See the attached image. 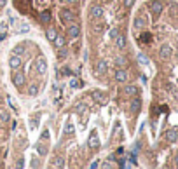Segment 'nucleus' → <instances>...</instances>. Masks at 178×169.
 Listing matches in <instances>:
<instances>
[{"label": "nucleus", "mask_w": 178, "mask_h": 169, "mask_svg": "<svg viewBox=\"0 0 178 169\" xmlns=\"http://www.w3.org/2000/svg\"><path fill=\"white\" fill-rule=\"evenodd\" d=\"M59 19H61V23H65V25H68V23H72V21H75V14L72 12L70 9H61L59 11Z\"/></svg>", "instance_id": "1"}, {"label": "nucleus", "mask_w": 178, "mask_h": 169, "mask_svg": "<svg viewBox=\"0 0 178 169\" xmlns=\"http://www.w3.org/2000/svg\"><path fill=\"white\" fill-rule=\"evenodd\" d=\"M21 65H23L21 56H18V54H11V58H9V66H11V70H19Z\"/></svg>", "instance_id": "2"}, {"label": "nucleus", "mask_w": 178, "mask_h": 169, "mask_svg": "<svg viewBox=\"0 0 178 169\" xmlns=\"http://www.w3.org/2000/svg\"><path fill=\"white\" fill-rule=\"evenodd\" d=\"M66 35H70L72 38H77L80 35V26L75 25V23H68V26H66Z\"/></svg>", "instance_id": "3"}, {"label": "nucleus", "mask_w": 178, "mask_h": 169, "mask_svg": "<svg viewBox=\"0 0 178 169\" xmlns=\"http://www.w3.org/2000/svg\"><path fill=\"white\" fill-rule=\"evenodd\" d=\"M35 70L39 71V73H45V71H47V61H45L44 58H39V59H37Z\"/></svg>", "instance_id": "4"}, {"label": "nucleus", "mask_w": 178, "mask_h": 169, "mask_svg": "<svg viewBox=\"0 0 178 169\" xmlns=\"http://www.w3.org/2000/svg\"><path fill=\"white\" fill-rule=\"evenodd\" d=\"M128 71L126 70H122V68H119V70H115V80L117 82H126L128 80Z\"/></svg>", "instance_id": "5"}, {"label": "nucleus", "mask_w": 178, "mask_h": 169, "mask_svg": "<svg viewBox=\"0 0 178 169\" xmlns=\"http://www.w3.org/2000/svg\"><path fill=\"white\" fill-rule=\"evenodd\" d=\"M25 80H26V78H25V75H23V73H16L14 77H12V82H14V85H16V87H19V89H21L23 85H25Z\"/></svg>", "instance_id": "6"}, {"label": "nucleus", "mask_w": 178, "mask_h": 169, "mask_svg": "<svg viewBox=\"0 0 178 169\" xmlns=\"http://www.w3.org/2000/svg\"><path fill=\"white\" fill-rule=\"evenodd\" d=\"M115 45H117V49H124L126 47V35L117 33V37H115Z\"/></svg>", "instance_id": "7"}, {"label": "nucleus", "mask_w": 178, "mask_h": 169, "mask_svg": "<svg viewBox=\"0 0 178 169\" xmlns=\"http://www.w3.org/2000/svg\"><path fill=\"white\" fill-rule=\"evenodd\" d=\"M91 16H93L94 19H100L101 16H103V9H101L100 5H93V7H91Z\"/></svg>", "instance_id": "8"}, {"label": "nucleus", "mask_w": 178, "mask_h": 169, "mask_svg": "<svg viewBox=\"0 0 178 169\" xmlns=\"http://www.w3.org/2000/svg\"><path fill=\"white\" fill-rule=\"evenodd\" d=\"M52 44H54V47H65V44H66V40H65V37L63 35H56V38L52 40Z\"/></svg>", "instance_id": "9"}, {"label": "nucleus", "mask_w": 178, "mask_h": 169, "mask_svg": "<svg viewBox=\"0 0 178 169\" xmlns=\"http://www.w3.org/2000/svg\"><path fill=\"white\" fill-rule=\"evenodd\" d=\"M30 31V25L28 23H21L18 28H16V33H28Z\"/></svg>", "instance_id": "10"}, {"label": "nucleus", "mask_w": 178, "mask_h": 169, "mask_svg": "<svg viewBox=\"0 0 178 169\" xmlns=\"http://www.w3.org/2000/svg\"><path fill=\"white\" fill-rule=\"evenodd\" d=\"M87 145H89L91 148H96V147H98V136H96L94 133L89 136V141H87Z\"/></svg>", "instance_id": "11"}, {"label": "nucleus", "mask_w": 178, "mask_h": 169, "mask_svg": "<svg viewBox=\"0 0 178 169\" xmlns=\"http://www.w3.org/2000/svg\"><path fill=\"white\" fill-rule=\"evenodd\" d=\"M9 119H11L9 112H5V110H0V122H2V124H7Z\"/></svg>", "instance_id": "12"}, {"label": "nucleus", "mask_w": 178, "mask_h": 169, "mask_svg": "<svg viewBox=\"0 0 178 169\" xmlns=\"http://www.w3.org/2000/svg\"><path fill=\"white\" fill-rule=\"evenodd\" d=\"M126 94H129V96H135V94H138V87L136 85H126Z\"/></svg>", "instance_id": "13"}, {"label": "nucleus", "mask_w": 178, "mask_h": 169, "mask_svg": "<svg viewBox=\"0 0 178 169\" xmlns=\"http://www.w3.org/2000/svg\"><path fill=\"white\" fill-rule=\"evenodd\" d=\"M40 21L42 23H49L51 21V12L49 11H42V12H40Z\"/></svg>", "instance_id": "14"}, {"label": "nucleus", "mask_w": 178, "mask_h": 169, "mask_svg": "<svg viewBox=\"0 0 178 169\" xmlns=\"http://www.w3.org/2000/svg\"><path fill=\"white\" fill-rule=\"evenodd\" d=\"M93 99H96L98 103H105V96L100 91H93Z\"/></svg>", "instance_id": "15"}, {"label": "nucleus", "mask_w": 178, "mask_h": 169, "mask_svg": "<svg viewBox=\"0 0 178 169\" xmlns=\"http://www.w3.org/2000/svg\"><path fill=\"white\" fill-rule=\"evenodd\" d=\"M45 35H47V38H49L51 42H52V40L56 38V35H58V33H56V30H54V28H49L47 31H45Z\"/></svg>", "instance_id": "16"}, {"label": "nucleus", "mask_w": 178, "mask_h": 169, "mask_svg": "<svg viewBox=\"0 0 178 169\" xmlns=\"http://www.w3.org/2000/svg\"><path fill=\"white\" fill-rule=\"evenodd\" d=\"M138 110H140V99H133V101H131V112H138Z\"/></svg>", "instance_id": "17"}, {"label": "nucleus", "mask_w": 178, "mask_h": 169, "mask_svg": "<svg viewBox=\"0 0 178 169\" xmlns=\"http://www.w3.org/2000/svg\"><path fill=\"white\" fill-rule=\"evenodd\" d=\"M124 63H126V58H122V56L115 58V65H117L119 68H122V66H124Z\"/></svg>", "instance_id": "18"}, {"label": "nucleus", "mask_w": 178, "mask_h": 169, "mask_svg": "<svg viewBox=\"0 0 178 169\" xmlns=\"http://www.w3.org/2000/svg\"><path fill=\"white\" fill-rule=\"evenodd\" d=\"M105 70H107L105 61H100V63H98V73H105Z\"/></svg>", "instance_id": "19"}, {"label": "nucleus", "mask_w": 178, "mask_h": 169, "mask_svg": "<svg viewBox=\"0 0 178 169\" xmlns=\"http://www.w3.org/2000/svg\"><path fill=\"white\" fill-rule=\"evenodd\" d=\"M56 162H52V166H56V167H63L65 166V162H63V159L61 157H58V159H54Z\"/></svg>", "instance_id": "20"}, {"label": "nucleus", "mask_w": 178, "mask_h": 169, "mask_svg": "<svg viewBox=\"0 0 178 169\" xmlns=\"http://www.w3.org/2000/svg\"><path fill=\"white\" fill-rule=\"evenodd\" d=\"M23 52H25V47H23V45H16V47H14V54L21 56Z\"/></svg>", "instance_id": "21"}, {"label": "nucleus", "mask_w": 178, "mask_h": 169, "mask_svg": "<svg viewBox=\"0 0 178 169\" xmlns=\"http://www.w3.org/2000/svg\"><path fill=\"white\" fill-rule=\"evenodd\" d=\"M37 92H39V87H37V85H32V87L28 89V94H30V96H37Z\"/></svg>", "instance_id": "22"}, {"label": "nucleus", "mask_w": 178, "mask_h": 169, "mask_svg": "<svg viewBox=\"0 0 178 169\" xmlns=\"http://www.w3.org/2000/svg\"><path fill=\"white\" fill-rule=\"evenodd\" d=\"M68 56V49H65V47H59V58L65 59V58Z\"/></svg>", "instance_id": "23"}, {"label": "nucleus", "mask_w": 178, "mask_h": 169, "mask_svg": "<svg viewBox=\"0 0 178 169\" xmlns=\"http://www.w3.org/2000/svg\"><path fill=\"white\" fill-rule=\"evenodd\" d=\"M133 4H135V0H122V5H124L126 9L133 7Z\"/></svg>", "instance_id": "24"}, {"label": "nucleus", "mask_w": 178, "mask_h": 169, "mask_svg": "<svg viewBox=\"0 0 178 169\" xmlns=\"http://www.w3.org/2000/svg\"><path fill=\"white\" fill-rule=\"evenodd\" d=\"M68 85H70L72 89H75V87H79V85H80V82H79L77 78H72V80H70V84H68Z\"/></svg>", "instance_id": "25"}, {"label": "nucleus", "mask_w": 178, "mask_h": 169, "mask_svg": "<svg viewBox=\"0 0 178 169\" xmlns=\"http://www.w3.org/2000/svg\"><path fill=\"white\" fill-rule=\"evenodd\" d=\"M117 33H119V30H117V28H112V30H110V38H115V37H117Z\"/></svg>", "instance_id": "26"}, {"label": "nucleus", "mask_w": 178, "mask_h": 169, "mask_svg": "<svg viewBox=\"0 0 178 169\" xmlns=\"http://www.w3.org/2000/svg\"><path fill=\"white\" fill-rule=\"evenodd\" d=\"M5 101H7V105L11 106V108H16V106H14V101H12V98H11V96H7V98H5Z\"/></svg>", "instance_id": "27"}, {"label": "nucleus", "mask_w": 178, "mask_h": 169, "mask_svg": "<svg viewBox=\"0 0 178 169\" xmlns=\"http://www.w3.org/2000/svg\"><path fill=\"white\" fill-rule=\"evenodd\" d=\"M94 30H96L98 33H101V31H103V26H101V25H98V26H96V28H94Z\"/></svg>", "instance_id": "28"}, {"label": "nucleus", "mask_w": 178, "mask_h": 169, "mask_svg": "<svg viewBox=\"0 0 178 169\" xmlns=\"http://www.w3.org/2000/svg\"><path fill=\"white\" fill-rule=\"evenodd\" d=\"M5 4H7V0H0V7H4Z\"/></svg>", "instance_id": "29"}, {"label": "nucleus", "mask_w": 178, "mask_h": 169, "mask_svg": "<svg viewBox=\"0 0 178 169\" xmlns=\"http://www.w3.org/2000/svg\"><path fill=\"white\" fill-rule=\"evenodd\" d=\"M66 2H68V4H75V2H77V0H66Z\"/></svg>", "instance_id": "30"}, {"label": "nucleus", "mask_w": 178, "mask_h": 169, "mask_svg": "<svg viewBox=\"0 0 178 169\" xmlns=\"http://www.w3.org/2000/svg\"><path fill=\"white\" fill-rule=\"evenodd\" d=\"M0 31H2V33H4V25H0Z\"/></svg>", "instance_id": "31"}]
</instances>
